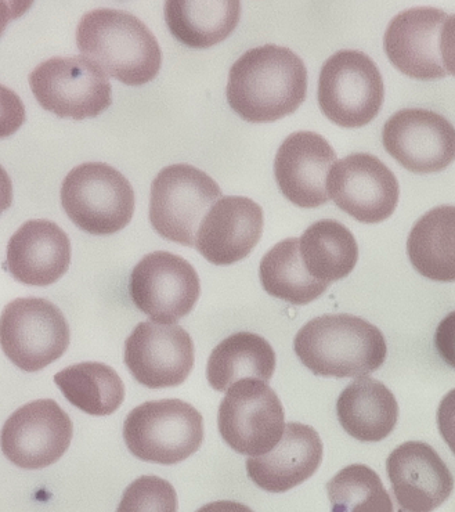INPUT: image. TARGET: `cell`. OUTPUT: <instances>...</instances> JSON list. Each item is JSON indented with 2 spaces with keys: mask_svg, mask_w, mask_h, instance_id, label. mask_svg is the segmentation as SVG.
Masks as SVG:
<instances>
[{
  "mask_svg": "<svg viewBox=\"0 0 455 512\" xmlns=\"http://www.w3.org/2000/svg\"><path fill=\"white\" fill-rule=\"evenodd\" d=\"M308 93V70L298 54L277 45L245 52L231 67L226 95L244 121L267 124L294 114Z\"/></svg>",
  "mask_w": 455,
  "mask_h": 512,
  "instance_id": "cell-1",
  "label": "cell"
},
{
  "mask_svg": "<svg viewBox=\"0 0 455 512\" xmlns=\"http://www.w3.org/2000/svg\"><path fill=\"white\" fill-rule=\"evenodd\" d=\"M331 512H411L388 492L373 468L352 464L327 483Z\"/></svg>",
  "mask_w": 455,
  "mask_h": 512,
  "instance_id": "cell-29",
  "label": "cell"
},
{
  "mask_svg": "<svg viewBox=\"0 0 455 512\" xmlns=\"http://www.w3.org/2000/svg\"><path fill=\"white\" fill-rule=\"evenodd\" d=\"M327 191L339 209L367 225L390 218L400 196L395 173L366 153L350 154L338 161L328 175Z\"/></svg>",
  "mask_w": 455,
  "mask_h": 512,
  "instance_id": "cell-13",
  "label": "cell"
},
{
  "mask_svg": "<svg viewBox=\"0 0 455 512\" xmlns=\"http://www.w3.org/2000/svg\"><path fill=\"white\" fill-rule=\"evenodd\" d=\"M263 222L262 208L251 198L222 197L205 215L195 248L213 265H233L254 251Z\"/></svg>",
  "mask_w": 455,
  "mask_h": 512,
  "instance_id": "cell-19",
  "label": "cell"
},
{
  "mask_svg": "<svg viewBox=\"0 0 455 512\" xmlns=\"http://www.w3.org/2000/svg\"><path fill=\"white\" fill-rule=\"evenodd\" d=\"M197 512H254L245 504L237 503V501L220 500L213 503L205 504Z\"/></svg>",
  "mask_w": 455,
  "mask_h": 512,
  "instance_id": "cell-34",
  "label": "cell"
},
{
  "mask_svg": "<svg viewBox=\"0 0 455 512\" xmlns=\"http://www.w3.org/2000/svg\"><path fill=\"white\" fill-rule=\"evenodd\" d=\"M129 452L147 463L173 465L193 456L204 441L200 411L180 399L151 400L135 407L124 423Z\"/></svg>",
  "mask_w": 455,
  "mask_h": 512,
  "instance_id": "cell-4",
  "label": "cell"
},
{
  "mask_svg": "<svg viewBox=\"0 0 455 512\" xmlns=\"http://www.w3.org/2000/svg\"><path fill=\"white\" fill-rule=\"evenodd\" d=\"M438 428L443 441L455 456V388L442 399L438 409Z\"/></svg>",
  "mask_w": 455,
  "mask_h": 512,
  "instance_id": "cell-32",
  "label": "cell"
},
{
  "mask_svg": "<svg viewBox=\"0 0 455 512\" xmlns=\"http://www.w3.org/2000/svg\"><path fill=\"white\" fill-rule=\"evenodd\" d=\"M70 263L71 241L67 233L46 219L25 222L7 244V272L27 286L56 283Z\"/></svg>",
  "mask_w": 455,
  "mask_h": 512,
  "instance_id": "cell-20",
  "label": "cell"
},
{
  "mask_svg": "<svg viewBox=\"0 0 455 512\" xmlns=\"http://www.w3.org/2000/svg\"><path fill=\"white\" fill-rule=\"evenodd\" d=\"M435 345L440 358L455 369V312L440 322L435 334Z\"/></svg>",
  "mask_w": 455,
  "mask_h": 512,
  "instance_id": "cell-31",
  "label": "cell"
},
{
  "mask_svg": "<svg viewBox=\"0 0 455 512\" xmlns=\"http://www.w3.org/2000/svg\"><path fill=\"white\" fill-rule=\"evenodd\" d=\"M324 446L309 425L288 423L280 443L272 452L247 460L248 477L258 488L285 493L308 481L319 470Z\"/></svg>",
  "mask_w": 455,
  "mask_h": 512,
  "instance_id": "cell-21",
  "label": "cell"
},
{
  "mask_svg": "<svg viewBox=\"0 0 455 512\" xmlns=\"http://www.w3.org/2000/svg\"><path fill=\"white\" fill-rule=\"evenodd\" d=\"M61 205L83 232L110 236L132 221L135 191L129 180L111 165L85 162L65 176Z\"/></svg>",
  "mask_w": 455,
  "mask_h": 512,
  "instance_id": "cell-5",
  "label": "cell"
},
{
  "mask_svg": "<svg viewBox=\"0 0 455 512\" xmlns=\"http://www.w3.org/2000/svg\"><path fill=\"white\" fill-rule=\"evenodd\" d=\"M117 512H178V495L165 479L144 475L125 489Z\"/></svg>",
  "mask_w": 455,
  "mask_h": 512,
  "instance_id": "cell-30",
  "label": "cell"
},
{
  "mask_svg": "<svg viewBox=\"0 0 455 512\" xmlns=\"http://www.w3.org/2000/svg\"><path fill=\"white\" fill-rule=\"evenodd\" d=\"M201 294L198 273L182 256L155 251L130 274V297L154 323H178L189 315Z\"/></svg>",
  "mask_w": 455,
  "mask_h": 512,
  "instance_id": "cell-11",
  "label": "cell"
},
{
  "mask_svg": "<svg viewBox=\"0 0 455 512\" xmlns=\"http://www.w3.org/2000/svg\"><path fill=\"white\" fill-rule=\"evenodd\" d=\"M301 256L314 279L331 284L348 277L359 261L355 236L342 223L323 219L302 234Z\"/></svg>",
  "mask_w": 455,
  "mask_h": 512,
  "instance_id": "cell-26",
  "label": "cell"
},
{
  "mask_svg": "<svg viewBox=\"0 0 455 512\" xmlns=\"http://www.w3.org/2000/svg\"><path fill=\"white\" fill-rule=\"evenodd\" d=\"M276 370V352L258 334L237 333L220 342L209 356L207 378L215 391L227 392L241 380L269 382Z\"/></svg>",
  "mask_w": 455,
  "mask_h": 512,
  "instance_id": "cell-25",
  "label": "cell"
},
{
  "mask_svg": "<svg viewBox=\"0 0 455 512\" xmlns=\"http://www.w3.org/2000/svg\"><path fill=\"white\" fill-rule=\"evenodd\" d=\"M411 265L426 279L455 281V207L440 205L418 219L407 240Z\"/></svg>",
  "mask_w": 455,
  "mask_h": 512,
  "instance_id": "cell-23",
  "label": "cell"
},
{
  "mask_svg": "<svg viewBox=\"0 0 455 512\" xmlns=\"http://www.w3.org/2000/svg\"><path fill=\"white\" fill-rule=\"evenodd\" d=\"M382 143L389 155L413 173L440 172L455 161L454 126L422 108H406L390 117Z\"/></svg>",
  "mask_w": 455,
  "mask_h": 512,
  "instance_id": "cell-15",
  "label": "cell"
},
{
  "mask_svg": "<svg viewBox=\"0 0 455 512\" xmlns=\"http://www.w3.org/2000/svg\"><path fill=\"white\" fill-rule=\"evenodd\" d=\"M0 342L7 358L36 373L59 360L70 345V326L48 299L18 298L3 309Z\"/></svg>",
  "mask_w": 455,
  "mask_h": 512,
  "instance_id": "cell-8",
  "label": "cell"
},
{
  "mask_svg": "<svg viewBox=\"0 0 455 512\" xmlns=\"http://www.w3.org/2000/svg\"><path fill=\"white\" fill-rule=\"evenodd\" d=\"M71 418L53 399H39L14 411L2 429V452L24 470L57 463L71 445Z\"/></svg>",
  "mask_w": 455,
  "mask_h": 512,
  "instance_id": "cell-12",
  "label": "cell"
},
{
  "mask_svg": "<svg viewBox=\"0 0 455 512\" xmlns=\"http://www.w3.org/2000/svg\"><path fill=\"white\" fill-rule=\"evenodd\" d=\"M64 398L90 416H110L125 399V385L107 364L86 362L67 367L54 376Z\"/></svg>",
  "mask_w": 455,
  "mask_h": 512,
  "instance_id": "cell-28",
  "label": "cell"
},
{
  "mask_svg": "<svg viewBox=\"0 0 455 512\" xmlns=\"http://www.w3.org/2000/svg\"><path fill=\"white\" fill-rule=\"evenodd\" d=\"M285 425L284 407L267 382L241 380L220 402V435L234 452L244 456L272 452L283 438Z\"/></svg>",
  "mask_w": 455,
  "mask_h": 512,
  "instance_id": "cell-10",
  "label": "cell"
},
{
  "mask_svg": "<svg viewBox=\"0 0 455 512\" xmlns=\"http://www.w3.org/2000/svg\"><path fill=\"white\" fill-rule=\"evenodd\" d=\"M317 97L321 111L335 125L361 128L381 111L384 79L366 53L339 50L321 68Z\"/></svg>",
  "mask_w": 455,
  "mask_h": 512,
  "instance_id": "cell-7",
  "label": "cell"
},
{
  "mask_svg": "<svg viewBox=\"0 0 455 512\" xmlns=\"http://www.w3.org/2000/svg\"><path fill=\"white\" fill-rule=\"evenodd\" d=\"M35 99L60 118H95L113 103L106 72L83 56L53 57L30 74Z\"/></svg>",
  "mask_w": 455,
  "mask_h": 512,
  "instance_id": "cell-9",
  "label": "cell"
},
{
  "mask_svg": "<svg viewBox=\"0 0 455 512\" xmlns=\"http://www.w3.org/2000/svg\"><path fill=\"white\" fill-rule=\"evenodd\" d=\"M222 198L218 183L189 164L169 165L151 185L150 222L164 239L195 248L205 215Z\"/></svg>",
  "mask_w": 455,
  "mask_h": 512,
  "instance_id": "cell-6",
  "label": "cell"
},
{
  "mask_svg": "<svg viewBox=\"0 0 455 512\" xmlns=\"http://www.w3.org/2000/svg\"><path fill=\"white\" fill-rule=\"evenodd\" d=\"M77 46L83 57L125 85H146L160 72L157 38L142 20L122 10L86 13L78 24Z\"/></svg>",
  "mask_w": 455,
  "mask_h": 512,
  "instance_id": "cell-2",
  "label": "cell"
},
{
  "mask_svg": "<svg viewBox=\"0 0 455 512\" xmlns=\"http://www.w3.org/2000/svg\"><path fill=\"white\" fill-rule=\"evenodd\" d=\"M339 424L360 442H381L392 434L399 405L392 391L371 377L356 378L337 402Z\"/></svg>",
  "mask_w": 455,
  "mask_h": 512,
  "instance_id": "cell-22",
  "label": "cell"
},
{
  "mask_svg": "<svg viewBox=\"0 0 455 512\" xmlns=\"http://www.w3.org/2000/svg\"><path fill=\"white\" fill-rule=\"evenodd\" d=\"M440 53L444 68L455 77V14L447 18L440 36Z\"/></svg>",
  "mask_w": 455,
  "mask_h": 512,
  "instance_id": "cell-33",
  "label": "cell"
},
{
  "mask_svg": "<svg viewBox=\"0 0 455 512\" xmlns=\"http://www.w3.org/2000/svg\"><path fill=\"white\" fill-rule=\"evenodd\" d=\"M446 12L435 7H414L397 14L384 36L386 56L407 77L420 81L442 79L449 72L440 53Z\"/></svg>",
  "mask_w": 455,
  "mask_h": 512,
  "instance_id": "cell-16",
  "label": "cell"
},
{
  "mask_svg": "<svg viewBox=\"0 0 455 512\" xmlns=\"http://www.w3.org/2000/svg\"><path fill=\"white\" fill-rule=\"evenodd\" d=\"M301 241L287 239L274 245L260 262V283L267 294L291 305H308L327 291L330 284L310 276L302 261Z\"/></svg>",
  "mask_w": 455,
  "mask_h": 512,
  "instance_id": "cell-27",
  "label": "cell"
},
{
  "mask_svg": "<svg viewBox=\"0 0 455 512\" xmlns=\"http://www.w3.org/2000/svg\"><path fill=\"white\" fill-rule=\"evenodd\" d=\"M164 14L169 31L179 42L189 48L207 49L225 41L236 30L241 3L238 0H169Z\"/></svg>",
  "mask_w": 455,
  "mask_h": 512,
  "instance_id": "cell-24",
  "label": "cell"
},
{
  "mask_svg": "<svg viewBox=\"0 0 455 512\" xmlns=\"http://www.w3.org/2000/svg\"><path fill=\"white\" fill-rule=\"evenodd\" d=\"M296 356L314 376L360 378L377 371L388 355L378 327L352 315L310 320L294 341Z\"/></svg>",
  "mask_w": 455,
  "mask_h": 512,
  "instance_id": "cell-3",
  "label": "cell"
},
{
  "mask_svg": "<svg viewBox=\"0 0 455 512\" xmlns=\"http://www.w3.org/2000/svg\"><path fill=\"white\" fill-rule=\"evenodd\" d=\"M124 359L130 374L144 387H179L193 370L194 342L176 324L143 322L126 340Z\"/></svg>",
  "mask_w": 455,
  "mask_h": 512,
  "instance_id": "cell-14",
  "label": "cell"
},
{
  "mask_svg": "<svg viewBox=\"0 0 455 512\" xmlns=\"http://www.w3.org/2000/svg\"><path fill=\"white\" fill-rule=\"evenodd\" d=\"M337 153L319 133L302 131L288 136L277 151L274 175L281 193L301 208L328 203V175Z\"/></svg>",
  "mask_w": 455,
  "mask_h": 512,
  "instance_id": "cell-17",
  "label": "cell"
},
{
  "mask_svg": "<svg viewBox=\"0 0 455 512\" xmlns=\"http://www.w3.org/2000/svg\"><path fill=\"white\" fill-rule=\"evenodd\" d=\"M392 493L404 510L432 512L449 499L454 477L428 443L410 441L397 446L386 460Z\"/></svg>",
  "mask_w": 455,
  "mask_h": 512,
  "instance_id": "cell-18",
  "label": "cell"
}]
</instances>
